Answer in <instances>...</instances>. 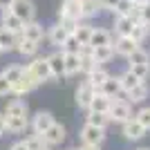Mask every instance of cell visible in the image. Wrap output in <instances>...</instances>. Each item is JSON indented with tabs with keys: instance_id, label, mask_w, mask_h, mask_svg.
Here are the masks:
<instances>
[{
	"instance_id": "cb8c5ba5",
	"label": "cell",
	"mask_w": 150,
	"mask_h": 150,
	"mask_svg": "<svg viewBox=\"0 0 150 150\" xmlns=\"http://www.w3.org/2000/svg\"><path fill=\"white\" fill-rule=\"evenodd\" d=\"M110 105H112V99L105 96V94H101V92H96L94 99H92V103H90V110H92V112H105L108 114Z\"/></svg>"
},
{
	"instance_id": "83f0119b",
	"label": "cell",
	"mask_w": 150,
	"mask_h": 150,
	"mask_svg": "<svg viewBox=\"0 0 150 150\" xmlns=\"http://www.w3.org/2000/svg\"><path fill=\"white\" fill-rule=\"evenodd\" d=\"M92 29L94 27L90 25V23H79V27H76V31H74V36H76V40L81 45H90V36H92Z\"/></svg>"
},
{
	"instance_id": "6da1fadb",
	"label": "cell",
	"mask_w": 150,
	"mask_h": 150,
	"mask_svg": "<svg viewBox=\"0 0 150 150\" xmlns=\"http://www.w3.org/2000/svg\"><path fill=\"white\" fill-rule=\"evenodd\" d=\"M108 117L110 121L114 123H125L128 119H132V108H130V101H121V99H112V105L108 110Z\"/></svg>"
},
{
	"instance_id": "5bb4252c",
	"label": "cell",
	"mask_w": 150,
	"mask_h": 150,
	"mask_svg": "<svg viewBox=\"0 0 150 150\" xmlns=\"http://www.w3.org/2000/svg\"><path fill=\"white\" fill-rule=\"evenodd\" d=\"M99 92L105 94V96H110V99H119V94H123L119 76H117V79H114V76H108L105 81H103V85L99 88Z\"/></svg>"
},
{
	"instance_id": "816d5d0a",
	"label": "cell",
	"mask_w": 150,
	"mask_h": 150,
	"mask_svg": "<svg viewBox=\"0 0 150 150\" xmlns=\"http://www.w3.org/2000/svg\"><path fill=\"white\" fill-rule=\"evenodd\" d=\"M72 150H81V148H72Z\"/></svg>"
},
{
	"instance_id": "484cf974",
	"label": "cell",
	"mask_w": 150,
	"mask_h": 150,
	"mask_svg": "<svg viewBox=\"0 0 150 150\" xmlns=\"http://www.w3.org/2000/svg\"><path fill=\"white\" fill-rule=\"evenodd\" d=\"M16 52H18L20 56H36L38 43H34V40H27V38L20 36V38H18V45H16Z\"/></svg>"
},
{
	"instance_id": "30bf717a",
	"label": "cell",
	"mask_w": 150,
	"mask_h": 150,
	"mask_svg": "<svg viewBox=\"0 0 150 150\" xmlns=\"http://www.w3.org/2000/svg\"><path fill=\"white\" fill-rule=\"evenodd\" d=\"M112 45H114V54H119V56H123V58H128L132 52L139 47V43L132 36H117V40H114Z\"/></svg>"
},
{
	"instance_id": "2e32d148",
	"label": "cell",
	"mask_w": 150,
	"mask_h": 150,
	"mask_svg": "<svg viewBox=\"0 0 150 150\" xmlns=\"http://www.w3.org/2000/svg\"><path fill=\"white\" fill-rule=\"evenodd\" d=\"M23 38L27 40H34V43H40L45 38V31H43V25L38 20H29L25 23V29H23Z\"/></svg>"
},
{
	"instance_id": "7dc6e473",
	"label": "cell",
	"mask_w": 150,
	"mask_h": 150,
	"mask_svg": "<svg viewBox=\"0 0 150 150\" xmlns=\"http://www.w3.org/2000/svg\"><path fill=\"white\" fill-rule=\"evenodd\" d=\"M137 2H141V5H148V2H150V0H137Z\"/></svg>"
},
{
	"instance_id": "5b68a950",
	"label": "cell",
	"mask_w": 150,
	"mask_h": 150,
	"mask_svg": "<svg viewBox=\"0 0 150 150\" xmlns=\"http://www.w3.org/2000/svg\"><path fill=\"white\" fill-rule=\"evenodd\" d=\"M0 25L5 27V29H9V31H13V34L20 36L23 29H25V20H20L11 9H0Z\"/></svg>"
},
{
	"instance_id": "ac0fdd59",
	"label": "cell",
	"mask_w": 150,
	"mask_h": 150,
	"mask_svg": "<svg viewBox=\"0 0 150 150\" xmlns=\"http://www.w3.org/2000/svg\"><path fill=\"white\" fill-rule=\"evenodd\" d=\"M5 125H7V132H11V134H20V132L27 130L29 119H27V117H9V114H5Z\"/></svg>"
},
{
	"instance_id": "e0dca14e",
	"label": "cell",
	"mask_w": 150,
	"mask_h": 150,
	"mask_svg": "<svg viewBox=\"0 0 150 150\" xmlns=\"http://www.w3.org/2000/svg\"><path fill=\"white\" fill-rule=\"evenodd\" d=\"M20 36H23V34H20ZM20 36L0 25V47H2V52H16V45H18Z\"/></svg>"
},
{
	"instance_id": "4fadbf2b",
	"label": "cell",
	"mask_w": 150,
	"mask_h": 150,
	"mask_svg": "<svg viewBox=\"0 0 150 150\" xmlns=\"http://www.w3.org/2000/svg\"><path fill=\"white\" fill-rule=\"evenodd\" d=\"M47 61H50V67H52V76L54 79H65V58H63V50L61 52H54V54H50L47 56Z\"/></svg>"
},
{
	"instance_id": "8992f818",
	"label": "cell",
	"mask_w": 150,
	"mask_h": 150,
	"mask_svg": "<svg viewBox=\"0 0 150 150\" xmlns=\"http://www.w3.org/2000/svg\"><path fill=\"white\" fill-rule=\"evenodd\" d=\"M83 20L81 16V0H63L58 7V20Z\"/></svg>"
},
{
	"instance_id": "bcb514c9",
	"label": "cell",
	"mask_w": 150,
	"mask_h": 150,
	"mask_svg": "<svg viewBox=\"0 0 150 150\" xmlns=\"http://www.w3.org/2000/svg\"><path fill=\"white\" fill-rule=\"evenodd\" d=\"M13 0H0V9H9Z\"/></svg>"
},
{
	"instance_id": "ee69618b",
	"label": "cell",
	"mask_w": 150,
	"mask_h": 150,
	"mask_svg": "<svg viewBox=\"0 0 150 150\" xmlns=\"http://www.w3.org/2000/svg\"><path fill=\"white\" fill-rule=\"evenodd\" d=\"M5 132H7V125H5V112H2L0 114V137H2Z\"/></svg>"
},
{
	"instance_id": "f1b7e54d",
	"label": "cell",
	"mask_w": 150,
	"mask_h": 150,
	"mask_svg": "<svg viewBox=\"0 0 150 150\" xmlns=\"http://www.w3.org/2000/svg\"><path fill=\"white\" fill-rule=\"evenodd\" d=\"M125 94H128L130 103H144L148 99V88H146V83H139L137 88H132L130 92H125Z\"/></svg>"
},
{
	"instance_id": "60d3db41",
	"label": "cell",
	"mask_w": 150,
	"mask_h": 150,
	"mask_svg": "<svg viewBox=\"0 0 150 150\" xmlns=\"http://www.w3.org/2000/svg\"><path fill=\"white\" fill-rule=\"evenodd\" d=\"M139 20L150 27V2H148V5H141V18H139Z\"/></svg>"
},
{
	"instance_id": "4dcf8cb0",
	"label": "cell",
	"mask_w": 150,
	"mask_h": 150,
	"mask_svg": "<svg viewBox=\"0 0 150 150\" xmlns=\"http://www.w3.org/2000/svg\"><path fill=\"white\" fill-rule=\"evenodd\" d=\"M130 36L134 38L139 45H141L146 38L150 36V27L146 25V23H141V20H137V23H134V27H132V34H130Z\"/></svg>"
},
{
	"instance_id": "7402d4cb",
	"label": "cell",
	"mask_w": 150,
	"mask_h": 150,
	"mask_svg": "<svg viewBox=\"0 0 150 150\" xmlns=\"http://www.w3.org/2000/svg\"><path fill=\"white\" fill-rule=\"evenodd\" d=\"M5 114H9V117H29V108H27L25 101L13 99V101H9V103H7Z\"/></svg>"
},
{
	"instance_id": "7c38bea8",
	"label": "cell",
	"mask_w": 150,
	"mask_h": 150,
	"mask_svg": "<svg viewBox=\"0 0 150 150\" xmlns=\"http://www.w3.org/2000/svg\"><path fill=\"white\" fill-rule=\"evenodd\" d=\"M52 123H54V114L47 112V110H40V112H36V117L31 121V128H34V132L43 134V132H47L52 128Z\"/></svg>"
},
{
	"instance_id": "7a4b0ae2",
	"label": "cell",
	"mask_w": 150,
	"mask_h": 150,
	"mask_svg": "<svg viewBox=\"0 0 150 150\" xmlns=\"http://www.w3.org/2000/svg\"><path fill=\"white\" fill-rule=\"evenodd\" d=\"M29 67V72L34 76H36L40 83H45V81H52L54 76H52V67H50V61H47V56H36L34 61L27 65Z\"/></svg>"
},
{
	"instance_id": "8d00e7d4",
	"label": "cell",
	"mask_w": 150,
	"mask_h": 150,
	"mask_svg": "<svg viewBox=\"0 0 150 150\" xmlns=\"http://www.w3.org/2000/svg\"><path fill=\"white\" fill-rule=\"evenodd\" d=\"M132 7H134V0H119V5L114 7V16H130Z\"/></svg>"
},
{
	"instance_id": "f35d334b",
	"label": "cell",
	"mask_w": 150,
	"mask_h": 150,
	"mask_svg": "<svg viewBox=\"0 0 150 150\" xmlns=\"http://www.w3.org/2000/svg\"><path fill=\"white\" fill-rule=\"evenodd\" d=\"M134 119H137L139 123L144 125L146 130H150V108H141V110L134 114Z\"/></svg>"
},
{
	"instance_id": "3957f363",
	"label": "cell",
	"mask_w": 150,
	"mask_h": 150,
	"mask_svg": "<svg viewBox=\"0 0 150 150\" xmlns=\"http://www.w3.org/2000/svg\"><path fill=\"white\" fill-rule=\"evenodd\" d=\"M38 85H40V81H38L36 76L29 72V67H25V74H23V79H20L18 83H13V85H11V94H16V96H23V94H29L31 90H36Z\"/></svg>"
},
{
	"instance_id": "ffe728a7",
	"label": "cell",
	"mask_w": 150,
	"mask_h": 150,
	"mask_svg": "<svg viewBox=\"0 0 150 150\" xmlns=\"http://www.w3.org/2000/svg\"><path fill=\"white\" fill-rule=\"evenodd\" d=\"M67 36H69V31L65 29L61 23L52 25V27H50V34H47V38H50V43L54 45V47H63V43L67 40Z\"/></svg>"
},
{
	"instance_id": "e575fe53",
	"label": "cell",
	"mask_w": 150,
	"mask_h": 150,
	"mask_svg": "<svg viewBox=\"0 0 150 150\" xmlns=\"http://www.w3.org/2000/svg\"><path fill=\"white\" fill-rule=\"evenodd\" d=\"M128 63H130V65H139V63H150V56H148V52H146V50L137 47V50H134L130 56H128Z\"/></svg>"
},
{
	"instance_id": "4316f807",
	"label": "cell",
	"mask_w": 150,
	"mask_h": 150,
	"mask_svg": "<svg viewBox=\"0 0 150 150\" xmlns=\"http://www.w3.org/2000/svg\"><path fill=\"white\" fill-rule=\"evenodd\" d=\"M108 76H110V74H108L105 69L101 67V65H96V67H94L92 72H90V74H88V79H85V81H90V83H92V85H94V88H96V92H99V88H101V85H103V81H105Z\"/></svg>"
},
{
	"instance_id": "f907efd6",
	"label": "cell",
	"mask_w": 150,
	"mask_h": 150,
	"mask_svg": "<svg viewBox=\"0 0 150 150\" xmlns=\"http://www.w3.org/2000/svg\"><path fill=\"white\" fill-rule=\"evenodd\" d=\"M0 54H5V52H2V47H0Z\"/></svg>"
},
{
	"instance_id": "1f68e13d",
	"label": "cell",
	"mask_w": 150,
	"mask_h": 150,
	"mask_svg": "<svg viewBox=\"0 0 150 150\" xmlns=\"http://www.w3.org/2000/svg\"><path fill=\"white\" fill-rule=\"evenodd\" d=\"M88 123L96 125V128H103L105 130L108 123H110V117H108L105 112H92V110H88Z\"/></svg>"
},
{
	"instance_id": "8fae6325",
	"label": "cell",
	"mask_w": 150,
	"mask_h": 150,
	"mask_svg": "<svg viewBox=\"0 0 150 150\" xmlns=\"http://www.w3.org/2000/svg\"><path fill=\"white\" fill-rule=\"evenodd\" d=\"M65 134H67V130H65V125L63 123H56V121H54V123H52V128L47 132H43V137H45V144L50 146H58V144H63V141H65Z\"/></svg>"
},
{
	"instance_id": "9a60e30c",
	"label": "cell",
	"mask_w": 150,
	"mask_h": 150,
	"mask_svg": "<svg viewBox=\"0 0 150 150\" xmlns=\"http://www.w3.org/2000/svg\"><path fill=\"white\" fill-rule=\"evenodd\" d=\"M114 38H112V31L110 29H103V27H94L92 29V36H90V45L92 47H101V45H112Z\"/></svg>"
},
{
	"instance_id": "b9f144b4",
	"label": "cell",
	"mask_w": 150,
	"mask_h": 150,
	"mask_svg": "<svg viewBox=\"0 0 150 150\" xmlns=\"http://www.w3.org/2000/svg\"><path fill=\"white\" fill-rule=\"evenodd\" d=\"M119 5V0H101V7L108 9V11H114V7Z\"/></svg>"
},
{
	"instance_id": "d4e9b609",
	"label": "cell",
	"mask_w": 150,
	"mask_h": 150,
	"mask_svg": "<svg viewBox=\"0 0 150 150\" xmlns=\"http://www.w3.org/2000/svg\"><path fill=\"white\" fill-rule=\"evenodd\" d=\"M94 50V61L99 63V65H103V63H110L114 56V45H101V47H92Z\"/></svg>"
},
{
	"instance_id": "44dd1931",
	"label": "cell",
	"mask_w": 150,
	"mask_h": 150,
	"mask_svg": "<svg viewBox=\"0 0 150 150\" xmlns=\"http://www.w3.org/2000/svg\"><path fill=\"white\" fill-rule=\"evenodd\" d=\"M101 0H81V16L83 20H90V18H96L101 13Z\"/></svg>"
},
{
	"instance_id": "9c48e42d",
	"label": "cell",
	"mask_w": 150,
	"mask_h": 150,
	"mask_svg": "<svg viewBox=\"0 0 150 150\" xmlns=\"http://www.w3.org/2000/svg\"><path fill=\"white\" fill-rule=\"evenodd\" d=\"M94 94H96V88H94L90 81H83L79 88H76V105L83 108V110H90V103H92Z\"/></svg>"
},
{
	"instance_id": "681fc988",
	"label": "cell",
	"mask_w": 150,
	"mask_h": 150,
	"mask_svg": "<svg viewBox=\"0 0 150 150\" xmlns=\"http://www.w3.org/2000/svg\"><path fill=\"white\" fill-rule=\"evenodd\" d=\"M139 150H150V148H139Z\"/></svg>"
},
{
	"instance_id": "52a82bcc",
	"label": "cell",
	"mask_w": 150,
	"mask_h": 150,
	"mask_svg": "<svg viewBox=\"0 0 150 150\" xmlns=\"http://www.w3.org/2000/svg\"><path fill=\"white\" fill-rule=\"evenodd\" d=\"M103 139H105V130L103 128H96V125L88 123L81 128V141L83 144H94V146H101L103 144Z\"/></svg>"
},
{
	"instance_id": "74e56055",
	"label": "cell",
	"mask_w": 150,
	"mask_h": 150,
	"mask_svg": "<svg viewBox=\"0 0 150 150\" xmlns=\"http://www.w3.org/2000/svg\"><path fill=\"white\" fill-rule=\"evenodd\" d=\"M63 52H69V54H79V50H81V43L76 40V36L74 34H69L67 36V40L63 43V47H61Z\"/></svg>"
},
{
	"instance_id": "d590c367",
	"label": "cell",
	"mask_w": 150,
	"mask_h": 150,
	"mask_svg": "<svg viewBox=\"0 0 150 150\" xmlns=\"http://www.w3.org/2000/svg\"><path fill=\"white\" fill-rule=\"evenodd\" d=\"M128 69H130V72L137 76V79H141V81H146V79L150 76V63H139V65H130Z\"/></svg>"
},
{
	"instance_id": "603a6c76",
	"label": "cell",
	"mask_w": 150,
	"mask_h": 150,
	"mask_svg": "<svg viewBox=\"0 0 150 150\" xmlns=\"http://www.w3.org/2000/svg\"><path fill=\"white\" fill-rule=\"evenodd\" d=\"M63 58H65V74L74 76L81 72V56L79 54H69V52H63Z\"/></svg>"
},
{
	"instance_id": "ab89813d",
	"label": "cell",
	"mask_w": 150,
	"mask_h": 150,
	"mask_svg": "<svg viewBox=\"0 0 150 150\" xmlns=\"http://www.w3.org/2000/svg\"><path fill=\"white\" fill-rule=\"evenodd\" d=\"M7 94H11V83L7 81V76L0 72V96H7Z\"/></svg>"
},
{
	"instance_id": "c3c4849f",
	"label": "cell",
	"mask_w": 150,
	"mask_h": 150,
	"mask_svg": "<svg viewBox=\"0 0 150 150\" xmlns=\"http://www.w3.org/2000/svg\"><path fill=\"white\" fill-rule=\"evenodd\" d=\"M40 150H50V148H47V146H45V148H40Z\"/></svg>"
},
{
	"instance_id": "d6a6232c",
	"label": "cell",
	"mask_w": 150,
	"mask_h": 150,
	"mask_svg": "<svg viewBox=\"0 0 150 150\" xmlns=\"http://www.w3.org/2000/svg\"><path fill=\"white\" fill-rule=\"evenodd\" d=\"M2 74H5V76H7V81L13 85V83H18L20 79H23V74H25V67H23V65H9V67H7Z\"/></svg>"
},
{
	"instance_id": "f6af8a7d",
	"label": "cell",
	"mask_w": 150,
	"mask_h": 150,
	"mask_svg": "<svg viewBox=\"0 0 150 150\" xmlns=\"http://www.w3.org/2000/svg\"><path fill=\"white\" fill-rule=\"evenodd\" d=\"M81 150H101V146H94V144H83Z\"/></svg>"
},
{
	"instance_id": "277c9868",
	"label": "cell",
	"mask_w": 150,
	"mask_h": 150,
	"mask_svg": "<svg viewBox=\"0 0 150 150\" xmlns=\"http://www.w3.org/2000/svg\"><path fill=\"white\" fill-rule=\"evenodd\" d=\"M9 9H11L20 20H25V23L36 20V5H34V0H13Z\"/></svg>"
},
{
	"instance_id": "f546056e",
	"label": "cell",
	"mask_w": 150,
	"mask_h": 150,
	"mask_svg": "<svg viewBox=\"0 0 150 150\" xmlns=\"http://www.w3.org/2000/svg\"><path fill=\"white\" fill-rule=\"evenodd\" d=\"M119 81H121V88H123V94H125V92H130L132 88H137L139 83H144L141 79H137V76L132 74L130 69H128V72H123V74L119 76Z\"/></svg>"
},
{
	"instance_id": "836d02e7",
	"label": "cell",
	"mask_w": 150,
	"mask_h": 150,
	"mask_svg": "<svg viewBox=\"0 0 150 150\" xmlns=\"http://www.w3.org/2000/svg\"><path fill=\"white\" fill-rule=\"evenodd\" d=\"M25 144H27V148H29V150H40V148L47 146V144H45V137H43V134H38V132H34L31 137H27ZM47 148H50V146H47Z\"/></svg>"
},
{
	"instance_id": "ba28073f",
	"label": "cell",
	"mask_w": 150,
	"mask_h": 150,
	"mask_svg": "<svg viewBox=\"0 0 150 150\" xmlns=\"http://www.w3.org/2000/svg\"><path fill=\"white\" fill-rule=\"evenodd\" d=\"M146 132H148V130H146V128L139 123L134 117L128 119L125 123H121V134H123L128 141H139L141 137H146Z\"/></svg>"
},
{
	"instance_id": "7bdbcfd3",
	"label": "cell",
	"mask_w": 150,
	"mask_h": 150,
	"mask_svg": "<svg viewBox=\"0 0 150 150\" xmlns=\"http://www.w3.org/2000/svg\"><path fill=\"white\" fill-rule=\"evenodd\" d=\"M9 150H29V148H27V144H25V141H16V144H13Z\"/></svg>"
},
{
	"instance_id": "d6986e66",
	"label": "cell",
	"mask_w": 150,
	"mask_h": 150,
	"mask_svg": "<svg viewBox=\"0 0 150 150\" xmlns=\"http://www.w3.org/2000/svg\"><path fill=\"white\" fill-rule=\"evenodd\" d=\"M134 23H137V20L132 18V16H117V18H114V34H117V36H130Z\"/></svg>"
}]
</instances>
